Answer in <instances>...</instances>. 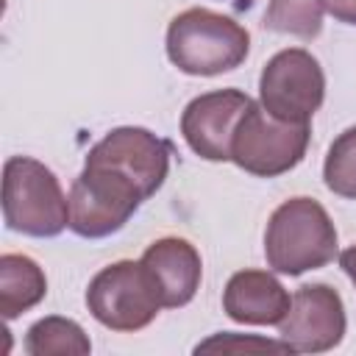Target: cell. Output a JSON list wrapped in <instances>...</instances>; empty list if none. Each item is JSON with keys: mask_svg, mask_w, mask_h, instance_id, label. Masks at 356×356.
I'll use <instances>...</instances> for the list:
<instances>
[{"mask_svg": "<svg viewBox=\"0 0 356 356\" xmlns=\"http://www.w3.org/2000/svg\"><path fill=\"white\" fill-rule=\"evenodd\" d=\"M167 58L184 75L211 78L236 70L250 53V33L228 14L186 8L167 28Z\"/></svg>", "mask_w": 356, "mask_h": 356, "instance_id": "cell-1", "label": "cell"}, {"mask_svg": "<svg viewBox=\"0 0 356 356\" xmlns=\"http://www.w3.org/2000/svg\"><path fill=\"white\" fill-rule=\"evenodd\" d=\"M267 267L281 275H303L320 270L337 256V228L314 197L284 200L264 231Z\"/></svg>", "mask_w": 356, "mask_h": 356, "instance_id": "cell-2", "label": "cell"}, {"mask_svg": "<svg viewBox=\"0 0 356 356\" xmlns=\"http://www.w3.org/2000/svg\"><path fill=\"white\" fill-rule=\"evenodd\" d=\"M3 220L8 231L50 239L70 225V200L50 167L31 156L3 164Z\"/></svg>", "mask_w": 356, "mask_h": 356, "instance_id": "cell-3", "label": "cell"}, {"mask_svg": "<svg viewBox=\"0 0 356 356\" xmlns=\"http://www.w3.org/2000/svg\"><path fill=\"white\" fill-rule=\"evenodd\" d=\"M70 231L83 239L117 234L147 195L122 172L100 164H86L70 186Z\"/></svg>", "mask_w": 356, "mask_h": 356, "instance_id": "cell-4", "label": "cell"}, {"mask_svg": "<svg viewBox=\"0 0 356 356\" xmlns=\"http://www.w3.org/2000/svg\"><path fill=\"white\" fill-rule=\"evenodd\" d=\"M309 139V125L275 120L261 108V103H250L234 131L231 161L256 178H278L303 161Z\"/></svg>", "mask_w": 356, "mask_h": 356, "instance_id": "cell-5", "label": "cell"}, {"mask_svg": "<svg viewBox=\"0 0 356 356\" xmlns=\"http://www.w3.org/2000/svg\"><path fill=\"white\" fill-rule=\"evenodd\" d=\"M86 306L100 325L122 334L147 328L164 309L145 264L131 259L103 267L89 281Z\"/></svg>", "mask_w": 356, "mask_h": 356, "instance_id": "cell-6", "label": "cell"}, {"mask_svg": "<svg viewBox=\"0 0 356 356\" xmlns=\"http://www.w3.org/2000/svg\"><path fill=\"white\" fill-rule=\"evenodd\" d=\"M325 100V75L320 61L303 47L278 50L259 75L261 108L284 122L309 125Z\"/></svg>", "mask_w": 356, "mask_h": 356, "instance_id": "cell-7", "label": "cell"}, {"mask_svg": "<svg viewBox=\"0 0 356 356\" xmlns=\"http://www.w3.org/2000/svg\"><path fill=\"white\" fill-rule=\"evenodd\" d=\"M172 147L161 136L139 125H120L95 142L86 153V164L111 167L128 175L147 197H153L170 172Z\"/></svg>", "mask_w": 356, "mask_h": 356, "instance_id": "cell-8", "label": "cell"}, {"mask_svg": "<svg viewBox=\"0 0 356 356\" xmlns=\"http://www.w3.org/2000/svg\"><path fill=\"white\" fill-rule=\"evenodd\" d=\"M345 328L348 317L339 292L328 284H306L292 295L289 312L278 323V339L292 353H325L342 342Z\"/></svg>", "mask_w": 356, "mask_h": 356, "instance_id": "cell-9", "label": "cell"}, {"mask_svg": "<svg viewBox=\"0 0 356 356\" xmlns=\"http://www.w3.org/2000/svg\"><path fill=\"white\" fill-rule=\"evenodd\" d=\"M250 103L239 89H214L192 97L181 114V134L192 153L206 161H231V139Z\"/></svg>", "mask_w": 356, "mask_h": 356, "instance_id": "cell-10", "label": "cell"}, {"mask_svg": "<svg viewBox=\"0 0 356 356\" xmlns=\"http://www.w3.org/2000/svg\"><path fill=\"white\" fill-rule=\"evenodd\" d=\"M139 261L145 264L164 309L186 306L200 289L203 261L197 248L184 236H161L150 242Z\"/></svg>", "mask_w": 356, "mask_h": 356, "instance_id": "cell-11", "label": "cell"}, {"mask_svg": "<svg viewBox=\"0 0 356 356\" xmlns=\"http://www.w3.org/2000/svg\"><path fill=\"white\" fill-rule=\"evenodd\" d=\"M289 303L292 295L267 270H239L222 289V312L242 325H278Z\"/></svg>", "mask_w": 356, "mask_h": 356, "instance_id": "cell-12", "label": "cell"}, {"mask_svg": "<svg viewBox=\"0 0 356 356\" xmlns=\"http://www.w3.org/2000/svg\"><path fill=\"white\" fill-rule=\"evenodd\" d=\"M47 295L44 270L25 253L0 256V314L3 320H17Z\"/></svg>", "mask_w": 356, "mask_h": 356, "instance_id": "cell-13", "label": "cell"}, {"mask_svg": "<svg viewBox=\"0 0 356 356\" xmlns=\"http://www.w3.org/2000/svg\"><path fill=\"white\" fill-rule=\"evenodd\" d=\"M28 356H86L92 353V342L86 331L70 317H42L36 320L22 342Z\"/></svg>", "mask_w": 356, "mask_h": 356, "instance_id": "cell-14", "label": "cell"}, {"mask_svg": "<svg viewBox=\"0 0 356 356\" xmlns=\"http://www.w3.org/2000/svg\"><path fill=\"white\" fill-rule=\"evenodd\" d=\"M323 14H325V0H270L264 11V28L309 42L320 36Z\"/></svg>", "mask_w": 356, "mask_h": 356, "instance_id": "cell-15", "label": "cell"}, {"mask_svg": "<svg viewBox=\"0 0 356 356\" xmlns=\"http://www.w3.org/2000/svg\"><path fill=\"white\" fill-rule=\"evenodd\" d=\"M325 186L348 200H356V125L345 128L328 147L323 164Z\"/></svg>", "mask_w": 356, "mask_h": 356, "instance_id": "cell-16", "label": "cell"}, {"mask_svg": "<svg viewBox=\"0 0 356 356\" xmlns=\"http://www.w3.org/2000/svg\"><path fill=\"white\" fill-rule=\"evenodd\" d=\"M200 350H228V353H239V350H273V353H292L286 342L281 339H261V337H242V334H214L209 339H203L195 353Z\"/></svg>", "mask_w": 356, "mask_h": 356, "instance_id": "cell-17", "label": "cell"}, {"mask_svg": "<svg viewBox=\"0 0 356 356\" xmlns=\"http://www.w3.org/2000/svg\"><path fill=\"white\" fill-rule=\"evenodd\" d=\"M325 11L342 25H356V0H325Z\"/></svg>", "mask_w": 356, "mask_h": 356, "instance_id": "cell-18", "label": "cell"}, {"mask_svg": "<svg viewBox=\"0 0 356 356\" xmlns=\"http://www.w3.org/2000/svg\"><path fill=\"white\" fill-rule=\"evenodd\" d=\"M339 267L345 270V275L353 281V286H356V245H350V248H345L342 253H339Z\"/></svg>", "mask_w": 356, "mask_h": 356, "instance_id": "cell-19", "label": "cell"}]
</instances>
